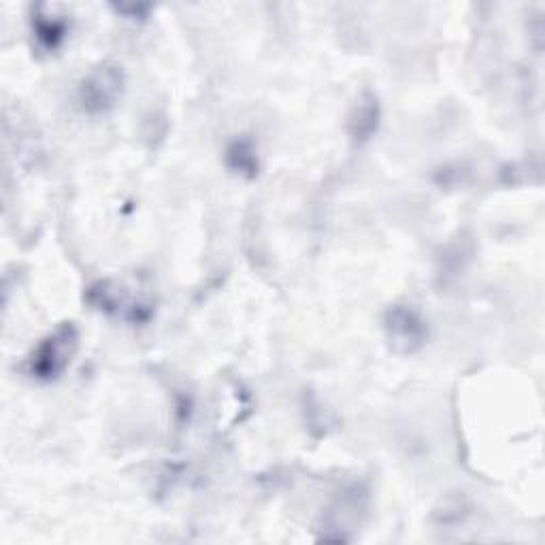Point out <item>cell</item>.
I'll list each match as a JSON object with an SVG mask.
<instances>
[{"label": "cell", "instance_id": "obj_5", "mask_svg": "<svg viewBox=\"0 0 545 545\" xmlns=\"http://www.w3.org/2000/svg\"><path fill=\"white\" fill-rule=\"evenodd\" d=\"M228 167L237 171V173H245L247 177H254L258 171V162H256V154L254 147L250 141H235L233 145L228 147Z\"/></svg>", "mask_w": 545, "mask_h": 545}, {"label": "cell", "instance_id": "obj_2", "mask_svg": "<svg viewBox=\"0 0 545 545\" xmlns=\"http://www.w3.org/2000/svg\"><path fill=\"white\" fill-rule=\"evenodd\" d=\"M124 90V73L118 64H101L79 88V101L88 113L109 111Z\"/></svg>", "mask_w": 545, "mask_h": 545}, {"label": "cell", "instance_id": "obj_6", "mask_svg": "<svg viewBox=\"0 0 545 545\" xmlns=\"http://www.w3.org/2000/svg\"><path fill=\"white\" fill-rule=\"evenodd\" d=\"M37 37L41 39V43L45 47H56L62 37H64V22H56V20H45V18H39L37 20Z\"/></svg>", "mask_w": 545, "mask_h": 545}, {"label": "cell", "instance_id": "obj_1", "mask_svg": "<svg viewBox=\"0 0 545 545\" xmlns=\"http://www.w3.org/2000/svg\"><path fill=\"white\" fill-rule=\"evenodd\" d=\"M77 348H79L77 328L73 322H66L37 345L35 352L30 354L26 362V369L32 377L49 382V379L60 377L66 371V367L71 365Z\"/></svg>", "mask_w": 545, "mask_h": 545}, {"label": "cell", "instance_id": "obj_4", "mask_svg": "<svg viewBox=\"0 0 545 545\" xmlns=\"http://www.w3.org/2000/svg\"><path fill=\"white\" fill-rule=\"evenodd\" d=\"M377 118H379V107L373 96H367L365 101H360L354 109V115L350 120V130L352 137L358 141H365L373 135V130L377 128Z\"/></svg>", "mask_w": 545, "mask_h": 545}, {"label": "cell", "instance_id": "obj_3", "mask_svg": "<svg viewBox=\"0 0 545 545\" xmlns=\"http://www.w3.org/2000/svg\"><path fill=\"white\" fill-rule=\"evenodd\" d=\"M386 335L394 352L414 354L426 341V322L420 313L405 305H394L386 313Z\"/></svg>", "mask_w": 545, "mask_h": 545}]
</instances>
